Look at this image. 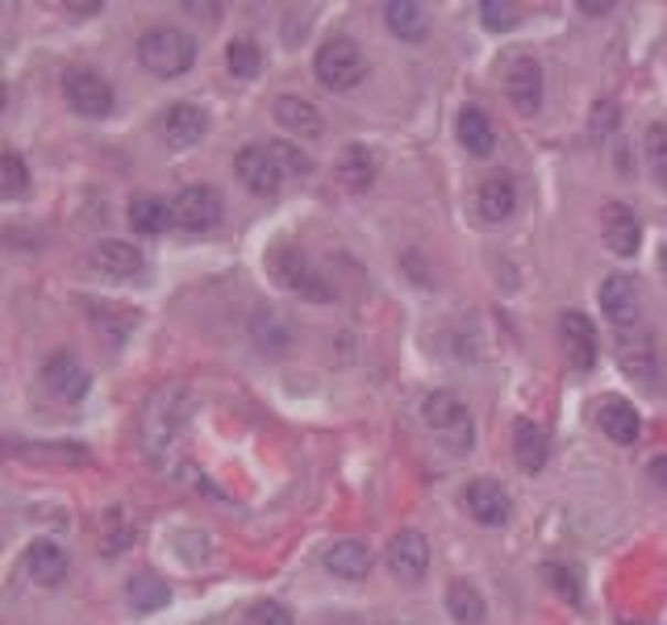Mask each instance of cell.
<instances>
[{
    "instance_id": "f546056e",
    "label": "cell",
    "mask_w": 667,
    "mask_h": 625,
    "mask_svg": "<svg viewBox=\"0 0 667 625\" xmlns=\"http://www.w3.org/2000/svg\"><path fill=\"white\" fill-rule=\"evenodd\" d=\"M226 67H229V76H238V79L259 76V67H263V51H259V42H250V39L229 42V46H226Z\"/></svg>"
},
{
    "instance_id": "7402d4cb",
    "label": "cell",
    "mask_w": 667,
    "mask_h": 625,
    "mask_svg": "<svg viewBox=\"0 0 667 625\" xmlns=\"http://www.w3.org/2000/svg\"><path fill=\"white\" fill-rule=\"evenodd\" d=\"M476 208H480V217H484L488 226L509 222V217H514V208H517L514 175H488V180L476 188Z\"/></svg>"
},
{
    "instance_id": "cb8c5ba5",
    "label": "cell",
    "mask_w": 667,
    "mask_h": 625,
    "mask_svg": "<svg viewBox=\"0 0 667 625\" xmlns=\"http://www.w3.org/2000/svg\"><path fill=\"white\" fill-rule=\"evenodd\" d=\"M459 142H463V151L476 154V159H488L496 151L493 117L484 114L480 105H463L459 109Z\"/></svg>"
},
{
    "instance_id": "ac0fdd59",
    "label": "cell",
    "mask_w": 667,
    "mask_h": 625,
    "mask_svg": "<svg viewBox=\"0 0 667 625\" xmlns=\"http://www.w3.org/2000/svg\"><path fill=\"white\" fill-rule=\"evenodd\" d=\"M596 425H601L617 446H630V442H638V434H643L638 409H634L626 397H601L596 400Z\"/></svg>"
},
{
    "instance_id": "e0dca14e",
    "label": "cell",
    "mask_w": 667,
    "mask_h": 625,
    "mask_svg": "<svg viewBox=\"0 0 667 625\" xmlns=\"http://www.w3.org/2000/svg\"><path fill=\"white\" fill-rule=\"evenodd\" d=\"M21 568H25V575H30L34 584L55 588L58 580L67 575V550L58 547V542H51V538H34V542L25 547V554H21Z\"/></svg>"
},
{
    "instance_id": "3957f363",
    "label": "cell",
    "mask_w": 667,
    "mask_h": 625,
    "mask_svg": "<svg viewBox=\"0 0 667 625\" xmlns=\"http://www.w3.org/2000/svg\"><path fill=\"white\" fill-rule=\"evenodd\" d=\"M138 63L159 79L184 76L196 63V39L175 30V25H154L138 39Z\"/></svg>"
},
{
    "instance_id": "6da1fadb",
    "label": "cell",
    "mask_w": 667,
    "mask_h": 625,
    "mask_svg": "<svg viewBox=\"0 0 667 625\" xmlns=\"http://www.w3.org/2000/svg\"><path fill=\"white\" fill-rule=\"evenodd\" d=\"M184 421H189V388H184V384L159 388L151 409H147V425H142L147 446H151V459L159 467H168V459L175 455L180 434H184Z\"/></svg>"
},
{
    "instance_id": "60d3db41",
    "label": "cell",
    "mask_w": 667,
    "mask_h": 625,
    "mask_svg": "<svg viewBox=\"0 0 667 625\" xmlns=\"http://www.w3.org/2000/svg\"><path fill=\"white\" fill-rule=\"evenodd\" d=\"M67 13H100V0H93V4H79V0H67Z\"/></svg>"
},
{
    "instance_id": "44dd1931",
    "label": "cell",
    "mask_w": 667,
    "mask_h": 625,
    "mask_svg": "<svg viewBox=\"0 0 667 625\" xmlns=\"http://www.w3.org/2000/svg\"><path fill=\"white\" fill-rule=\"evenodd\" d=\"M325 571H334L338 580H367V571H372V547L359 542V538H338V542H330L322 554Z\"/></svg>"
},
{
    "instance_id": "4dcf8cb0",
    "label": "cell",
    "mask_w": 667,
    "mask_h": 625,
    "mask_svg": "<svg viewBox=\"0 0 667 625\" xmlns=\"http://www.w3.org/2000/svg\"><path fill=\"white\" fill-rule=\"evenodd\" d=\"M126 596H130V605L138 608V613H151V608L168 605L172 592H168V584H163L159 575H138V580H130V592H126Z\"/></svg>"
},
{
    "instance_id": "e575fe53",
    "label": "cell",
    "mask_w": 667,
    "mask_h": 625,
    "mask_svg": "<svg viewBox=\"0 0 667 625\" xmlns=\"http://www.w3.org/2000/svg\"><path fill=\"white\" fill-rule=\"evenodd\" d=\"M267 147L276 154V163L284 168V175H309L313 171V159L301 147H292V142H267Z\"/></svg>"
},
{
    "instance_id": "9c48e42d",
    "label": "cell",
    "mask_w": 667,
    "mask_h": 625,
    "mask_svg": "<svg viewBox=\"0 0 667 625\" xmlns=\"http://www.w3.org/2000/svg\"><path fill=\"white\" fill-rule=\"evenodd\" d=\"M234 171H238V180L255 196H276L280 184H284V168L276 163L271 147H259V142H250V147H243V151L234 154Z\"/></svg>"
},
{
    "instance_id": "52a82bcc",
    "label": "cell",
    "mask_w": 667,
    "mask_h": 625,
    "mask_svg": "<svg viewBox=\"0 0 667 625\" xmlns=\"http://www.w3.org/2000/svg\"><path fill=\"white\" fill-rule=\"evenodd\" d=\"M226 217V205H222V192L209 188V184H192L172 201V222L189 234H205L217 222Z\"/></svg>"
},
{
    "instance_id": "ba28073f",
    "label": "cell",
    "mask_w": 667,
    "mask_h": 625,
    "mask_svg": "<svg viewBox=\"0 0 667 625\" xmlns=\"http://www.w3.org/2000/svg\"><path fill=\"white\" fill-rule=\"evenodd\" d=\"M596 301H601V313H605L617 330L638 325V313H643V292H638V280H634V276H622V271L605 276L601 288H596Z\"/></svg>"
},
{
    "instance_id": "d6986e66",
    "label": "cell",
    "mask_w": 667,
    "mask_h": 625,
    "mask_svg": "<svg viewBox=\"0 0 667 625\" xmlns=\"http://www.w3.org/2000/svg\"><path fill=\"white\" fill-rule=\"evenodd\" d=\"M617 359L634 379H647V384L659 379V351H655L650 334H643V330H634V334L622 330L617 334Z\"/></svg>"
},
{
    "instance_id": "ab89813d",
    "label": "cell",
    "mask_w": 667,
    "mask_h": 625,
    "mask_svg": "<svg viewBox=\"0 0 667 625\" xmlns=\"http://www.w3.org/2000/svg\"><path fill=\"white\" fill-rule=\"evenodd\" d=\"M613 4L610 0H580V13H592V18H596V13H610Z\"/></svg>"
},
{
    "instance_id": "2e32d148",
    "label": "cell",
    "mask_w": 667,
    "mask_h": 625,
    "mask_svg": "<svg viewBox=\"0 0 667 625\" xmlns=\"http://www.w3.org/2000/svg\"><path fill=\"white\" fill-rule=\"evenodd\" d=\"M559 338H563V346H568V363H572L575 371H592L596 367V325H592V317H584V313H563L559 317Z\"/></svg>"
},
{
    "instance_id": "30bf717a",
    "label": "cell",
    "mask_w": 667,
    "mask_h": 625,
    "mask_svg": "<svg viewBox=\"0 0 667 625\" xmlns=\"http://www.w3.org/2000/svg\"><path fill=\"white\" fill-rule=\"evenodd\" d=\"M463 509H467V517L476 526L496 530V526H505L514 517V496L505 493L496 479H472L467 493H463Z\"/></svg>"
},
{
    "instance_id": "74e56055",
    "label": "cell",
    "mask_w": 667,
    "mask_h": 625,
    "mask_svg": "<svg viewBox=\"0 0 667 625\" xmlns=\"http://www.w3.org/2000/svg\"><path fill=\"white\" fill-rule=\"evenodd\" d=\"M250 625H292V613L280 601H259L250 605Z\"/></svg>"
},
{
    "instance_id": "7a4b0ae2",
    "label": "cell",
    "mask_w": 667,
    "mask_h": 625,
    "mask_svg": "<svg viewBox=\"0 0 667 625\" xmlns=\"http://www.w3.org/2000/svg\"><path fill=\"white\" fill-rule=\"evenodd\" d=\"M263 267L276 284L284 288V292H292V297H301V301L325 304L334 297V288L325 284V276L313 267V259H309L305 250L284 247V243H280V247H271L263 255Z\"/></svg>"
},
{
    "instance_id": "7c38bea8",
    "label": "cell",
    "mask_w": 667,
    "mask_h": 625,
    "mask_svg": "<svg viewBox=\"0 0 667 625\" xmlns=\"http://www.w3.org/2000/svg\"><path fill=\"white\" fill-rule=\"evenodd\" d=\"M384 559H388V571L397 575V580H421L426 571H430V538L421 530H400L392 534V542L384 550Z\"/></svg>"
},
{
    "instance_id": "603a6c76",
    "label": "cell",
    "mask_w": 667,
    "mask_h": 625,
    "mask_svg": "<svg viewBox=\"0 0 667 625\" xmlns=\"http://www.w3.org/2000/svg\"><path fill=\"white\" fill-rule=\"evenodd\" d=\"M547 455H551V438L547 430L530 421V417H521L514 425V459L521 472H542L547 467Z\"/></svg>"
},
{
    "instance_id": "f35d334b",
    "label": "cell",
    "mask_w": 667,
    "mask_h": 625,
    "mask_svg": "<svg viewBox=\"0 0 667 625\" xmlns=\"http://www.w3.org/2000/svg\"><path fill=\"white\" fill-rule=\"evenodd\" d=\"M650 479H655V484H659V488H667V455H659V459H650Z\"/></svg>"
},
{
    "instance_id": "1f68e13d",
    "label": "cell",
    "mask_w": 667,
    "mask_h": 625,
    "mask_svg": "<svg viewBox=\"0 0 667 625\" xmlns=\"http://www.w3.org/2000/svg\"><path fill=\"white\" fill-rule=\"evenodd\" d=\"M0 171H4V201H18L21 192L30 188V168L21 163V154L18 151H4L0 154Z\"/></svg>"
},
{
    "instance_id": "5bb4252c",
    "label": "cell",
    "mask_w": 667,
    "mask_h": 625,
    "mask_svg": "<svg viewBox=\"0 0 667 625\" xmlns=\"http://www.w3.org/2000/svg\"><path fill=\"white\" fill-rule=\"evenodd\" d=\"M42 384L55 400H79L88 392V367L72 351H55L42 367Z\"/></svg>"
},
{
    "instance_id": "8fae6325",
    "label": "cell",
    "mask_w": 667,
    "mask_h": 625,
    "mask_svg": "<svg viewBox=\"0 0 667 625\" xmlns=\"http://www.w3.org/2000/svg\"><path fill=\"white\" fill-rule=\"evenodd\" d=\"M601 234H605V247L617 255V259H634L638 247H643V222L638 213L622 201H610L601 208Z\"/></svg>"
},
{
    "instance_id": "4316f807",
    "label": "cell",
    "mask_w": 667,
    "mask_h": 625,
    "mask_svg": "<svg viewBox=\"0 0 667 625\" xmlns=\"http://www.w3.org/2000/svg\"><path fill=\"white\" fill-rule=\"evenodd\" d=\"M126 217H130V226L138 229V234H147V238L163 234L168 226H175L172 205H168V201H159V196H133L130 208H126Z\"/></svg>"
},
{
    "instance_id": "d6a6232c",
    "label": "cell",
    "mask_w": 667,
    "mask_h": 625,
    "mask_svg": "<svg viewBox=\"0 0 667 625\" xmlns=\"http://www.w3.org/2000/svg\"><path fill=\"white\" fill-rule=\"evenodd\" d=\"M647 168L655 184L667 188V126H650L647 130Z\"/></svg>"
},
{
    "instance_id": "d4e9b609",
    "label": "cell",
    "mask_w": 667,
    "mask_h": 625,
    "mask_svg": "<svg viewBox=\"0 0 667 625\" xmlns=\"http://www.w3.org/2000/svg\"><path fill=\"white\" fill-rule=\"evenodd\" d=\"M384 21L400 42H421L430 34V13L418 0H388L384 4Z\"/></svg>"
},
{
    "instance_id": "277c9868",
    "label": "cell",
    "mask_w": 667,
    "mask_h": 625,
    "mask_svg": "<svg viewBox=\"0 0 667 625\" xmlns=\"http://www.w3.org/2000/svg\"><path fill=\"white\" fill-rule=\"evenodd\" d=\"M421 417H426V425L434 430L447 451H472V442H476V421H472V409L455 397V392H430V397L421 400Z\"/></svg>"
},
{
    "instance_id": "9a60e30c",
    "label": "cell",
    "mask_w": 667,
    "mask_h": 625,
    "mask_svg": "<svg viewBox=\"0 0 667 625\" xmlns=\"http://www.w3.org/2000/svg\"><path fill=\"white\" fill-rule=\"evenodd\" d=\"M505 96L517 114L534 117L542 109V67L534 58H514L505 72Z\"/></svg>"
},
{
    "instance_id": "5b68a950",
    "label": "cell",
    "mask_w": 667,
    "mask_h": 625,
    "mask_svg": "<svg viewBox=\"0 0 667 625\" xmlns=\"http://www.w3.org/2000/svg\"><path fill=\"white\" fill-rule=\"evenodd\" d=\"M313 76L322 79L330 93H351L355 84H363L367 76V58H363L359 42L351 39H325L322 51L313 55Z\"/></svg>"
},
{
    "instance_id": "f1b7e54d",
    "label": "cell",
    "mask_w": 667,
    "mask_h": 625,
    "mask_svg": "<svg viewBox=\"0 0 667 625\" xmlns=\"http://www.w3.org/2000/svg\"><path fill=\"white\" fill-rule=\"evenodd\" d=\"M338 175H343L346 188H372V180H376V151L372 147H363V142H351L338 159Z\"/></svg>"
},
{
    "instance_id": "484cf974",
    "label": "cell",
    "mask_w": 667,
    "mask_h": 625,
    "mask_svg": "<svg viewBox=\"0 0 667 625\" xmlns=\"http://www.w3.org/2000/svg\"><path fill=\"white\" fill-rule=\"evenodd\" d=\"M276 121H280L288 133H297V138H318V133H322V114H318V105L305 100V96H280V100H276Z\"/></svg>"
},
{
    "instance_id": "8992f818",
    "label": "cell",
    "mask_w": 667,
    "mask_h": 625,
    "mask_svg": "<svg viewBox=\"0 0 667 625\" xmlns=\"http://www.w3.org/2000/svg\"><path fill=\"white\" fill-rule=\"evenodd\" d=\"M63 96H67V105L76 109L79 117H100L114 114V84L100 76V72H88V67H72L67 76H63Z\"/></svg>"
},
{
    "instance_id": "ffe728a7",
    "label": "cell",
    "mask_w": 667,
    "mask_h": 625,
    "mask_svg": "<svg viewBox=\"0 0 667 625\" xmlns=\"http://www.w3.org/2000/svg\"><path fill=\"white\" fill-rule=\"evenodd\" d=\"M93 267L109 280H133L142 271V250L126 238H105L93 247Z\"/></svg>"
},
{
    "instance_id": "b9f144b4",
    "label": "cell",
    "mask_w": 667,
    "mask_h": 625,
    "mask_svg": "<svg viewBox=\"0 0 667 625\" xmlns=\"http://www.w3.org/2000/svg\"><path fill=\"white\" fill-rule=\"evenodd\" d=\"M664 276H667V247H664Z\"/></svg>"
},
{
    "instance_id": "83f0119b",
    "label": "cell",
    "mask_w": 667,
    "mask_h": 625,
    "mask_svg": "<svg viewBox=\"0 0 667 625\" xmlns=\"http://www.w3.org/2000/svg\"><path fill=\"white\" fill-rule=\"evenodd\" d=\"M447 613H451L459 625H480L488 617V605H484V596H480L476 584L451 580V588H447Z\"/></svg>"
},
{
    "instance_id": "8d00e7d4",
    "label": "cell",
    "mask_w": 667,
    "mask_h": 625,
    "mask_svg": "<svg viewBox=\"0 0 667 625\" xmlns=\"http://www.w3.org/2000/svg\"><path fill=\"white\" fill-rule=\"evenodd\" d=\"M613 130H617V105L605 96L592 105V138H610Z\"/></svg>"
},
{
    "instance_id": "d590c367",
    "label": "cell",
    "mask_w": 667,
    "mask_h": 625,
    "mask_svg": "<svg viewBox=\"0 0 667 625\" xmlns=\"http://www.w3.org/2000/svg\"><path fill=\"white\" fill-rule=\"evenodd\" d=\"M480 18H484L488 30H514L517 4H509V0H484V4H480Z\"/></svg>"
},
{
    "instance_id": "836d02e7",
    "label": "cell",
    "mask_w": 667,
    "mask_h": 625,
    "mask_svg": "<svg viewBox=\"0 0 667 625\" xmlns=\"http://www.w3.org/2000/svg\"><path fill=\"white\" fill-rule=\"evenodd\" d=\"M542 580H551V588L563 596V601H572V605H580V575H575V568H563V563H547L542 568Z\"/></svg>"
},
{
    "instance_id": "4fadbf2b",
    "label": "cell",
    "mask_w": 667,
    "mask_h": 625,
    "mask_svg": "<svg viewBox=\"0 0 667 625\" xmlns=\"http://www.w3.org/2000/svg\"><path fill=\"white\" fill-rule=\"evenodd\" d=\"M159 133L168 138V147L189 151V147H196L209 133V114L201 105H192V100H175L172 109L163 114V121H159Z\"/></svg>"
}]
</instances>
